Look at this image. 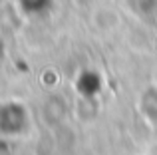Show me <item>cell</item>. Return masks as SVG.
I'll return each mask as SVG.
<instances>
[{
  "label": "cell",
  "mask_w": 157,
  "mask_h": 155,
  "mask_svg": "<svg viewBox=\"0 0 157 155\" xmlns=\"http://www.w3.org/2000/svg\"><path fill=\"white\" fill-rule=\"evenodd\" d=\"M28 127V112L22 104L8 101L0 105V133L18 135Z\"/></svg>",
  "instance_id": "1"
},
{
  "label": "cell",
  "mask_w": 157,
  "mask_h": 155,
  "mask_svg": "<svg viewBox=\"0 0 157 155\" xmlns=\"http://www.w3.org/2000/svg\"><path fill=\"white\" fill-rule=\"evenodd\" d=\"M2 56H4V42H2V38H0V60H2Z\"/></svg>",
  "instance_id": "5"
},
{
  "label": "cell",
  "mask_w": 157,
  "mask_h": 155,
  "mask_svg": "<svg viewBox=\"0 0 157 155\" xmlns=\"http://www.w3.org/2000/svg\"><path fill=\"white\" fill-rule=\"evenodd\" d=\"M129 2V6L135 10V14H151V12L157 8V0H127Z\"/></svg>",
  "instance_id": "4"
},
{
  "label": "cell",
  "mask_w": 157,
  "mask_h": 155,
  "mask_svg": "<svg viewBox=\"0 0 157 155\" xmlns=\"http://www.w3.org/2000/svg\"><path fill=\"white\" fill-rule=\"evenodd\" d=\"M101 89V78L96 72H84L78 78V92L84 97H96Z\"/></svg>",
  "instance_id": "2"
},
{
  "label": "cell",
  "mask_w": 157,
  "mask_h": 155,
  "mask_svg": "<svg viewBox=\"0 0 157 155\" xmlns=\"http://www.w3.org/2000/svg\"><path fill=\"white\" fill-rule=\"evenodd\" d=\"M52 2L54 0H18L22 12L24 14H30V16L46 14V12L52 8Z\"/></svg>",
  "instance_id": "3"
}]
</instances>
